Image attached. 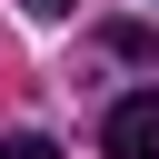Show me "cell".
Returning <instances> with one entry per match:
<instances>
[{
  "label": "cell",
  "instance_id": "1",
  "mask_svg": "<svg viewBox=\"0 0 159 159\" xmlns=\"http://www.w3.org/2000/svg\"><path fill=\"white\" fill-rule=\"evenodd\" d=\"M99 159H159V89H129L99 119Z\"/></svg>",
  "mask_w": 159,
  "mask_h": 159
},
{
  "label": "cell",
  "instance_id": "2",
  "mask_svg": "<svg viewBox=\"0 0 159 159\" xmlns=\"http://www.w3.org/2000/svg\"><path fill=\"white\" fill-rule=\"evenodd\" d=\"M109 50H119V60H159V40H149L139 20H119V30H109Z\"/></svg>",
  "mask_w": 159,
  "mask_h": 159
},
{
  "label": "cell",
  "instance_id": "3",
  "mask_svg": "<svg viewBox=\"0 0 159 159\" xmlns=\"http://www.w3.org/2000/svg\"><path fill=\"white\" fill-rule=\"evenodd\" d=\"M0 159H60L50 139H0Z\"/></svg>",
  "mask_w": 159,
  "mask_h": 159
},
{
  "label": "cell",
  "instance_id": "4",
  "mask_svg": "<svg viewBox=\"0 0 159 159\" xmlns=\"http://www.w3.org/2000/svg\"><path fill=\"white\" fill-rule=\"evenodd\" d=\"M30 10H40V20H60V10H80V0H30Z\"/></svg>",
  "mask_w": 159,
  "mask_h": 159
}]
</instances>
